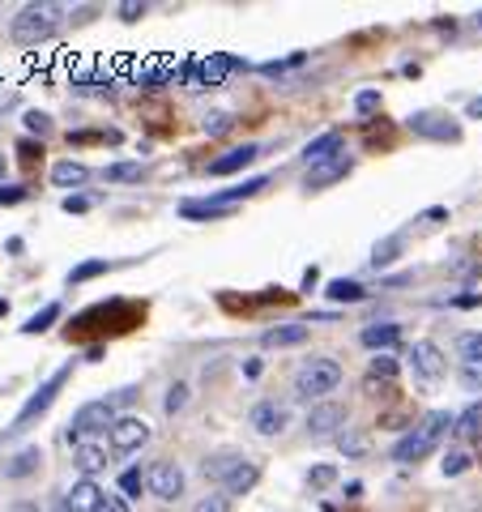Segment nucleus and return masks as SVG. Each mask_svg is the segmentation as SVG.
Returning a JSON list of instances; mask_svg holds the SVG:
<instances>
[{
    "label": "nucleus",
    "instance_id": "30",
    "mask_svg": "<svg viewBox=\"0 0 482 512\" xmlns=\"http://www.w3.org/2000/svg\"><path fill=\"white\" fill-rule=\"evenodd\" d=\"M107 179H112V184H133V179H141V162H112V167H107Z\"/></svg>",
    "mask_w": 482,
    "mask_h": 512
},
{
    "label": "nucleus",
    "instance_id": "33",
    "mask_svg": "<svg viewBox=\"0 0 482 512\" xmlns=\"http://www.w3.org/2000/svg\"><path fill=\"white\" fill-rule=\"evenodd\" d=\"M367 376H376V380H388V384H393V380H397V359L376 355V359H371V372H367Z\"/></svg>",
    "mask_w": 482,
    "mask_h": 512
},
{
    "label": "nucleus",
    "instance_id": "17",
    "mask_svg": "<svg viewBox=\"0 0 482 512\" xmlns=\"http://www.w3.org/2000/svg\"><path fill=\"white\" fill-rule=\"evenodd\" d=\"M73 466H78L81 478H95V474L107 470V449H103V444H95V440H86V444H78V449H73Z\"/></svg>",
    "mask_w": 482,
    "mask_h": 512
},
{
    "label": "nucleus",
    "instance_id": "37",
    "mask_svg": "<svg viewBox=\"0 0 482 512\" xmlns=\"http://www.w3.org/2000/svg\"><path fill=\"white\" fill-rule=\"evenodd\" d=\"M303 52H295V56H287V60H270V64H261V73H287V69H295V64H303Z\"/></svg>",
    "mask_w": 482,
    "mask_h": 512
},
{
    "label": "nucleus",
    "instance_id": "41",
    "mask_svg": "<svg viewBox=\"0 0 482 512\" xmlns=\"http://www.w3.org/2000/svg\"><path fill=\"white\" fill-rule=\"evenodd\" d=\"M26 128H30V133H47V128H52V120L43 116V111H26Z\"/></svg>",
    "mask_w": 482,
    "mask_h": 512
},
{
    "label": "nucleus",
    "instance_id": "14",
    "mask_svg": "<svg viewBox=\"0 0 482 512\" xmlns=\"http://www.w3.org/2000/svg\"><path fill=\"white\" fill-rule=\"evenodd\" d=\"M410 363H414V376H423V380H440L444 376V355L436 342H414L410 346Z\"/></svg>",
    "mask_w": 482,
    "mask_h": 512
},
{
    "label": "nucleus",
    "instance_id": "43",
    "mask_svg": "<svg viewBox=\"0 0 482 512\" xmlns=\"http://www.w3.org/2000/svg\"><path fill=\"white\" fill-rule=\"evenodd\" d=\"M98 512H129V500H124V495H103Z\"/></svg>",
    "mask_w": 482,
    "mask_h": 512
},
{
    "label": "nucleus",
    "instance_id": "19",
    "mask_svg": "<svg viewBox=\"0 0 482 512\" xmlns=\"http://www.w3.org/2000/svg\"><path fill=\"white\" fill-rule=\"evenodd\" d=\"M39 466H43V449L39 444H26V449H18L4 461V478H30Z\"/></svg>",
    "mask_w": 482,
    "mask_h": 512
},
{
    "label": "nucleus",
    "instance_id": "20",
    "mask_svg": "<svg viewBox=\"0 0 482 512\" xmlns=\"http://www.w3.org/2000/svg\"><path fill=\"white\" fill-rule=\"evenodd\" d=\"M270 184V176H252V179H244V184H235V188H222V193H210V205H235V201H244V197H256L261 188Z\"/></svg>",
    "mask_w": 482,
    "mask_h": 512
},
{
    "label": "nucleus",
    "instance_id": "46",
    "mask_svg": "<svg viewBox=\"0 0 482 512\" xmlns=\"http://www.w3.org/2000/svg\"><path fill=\"white\" fill-rule=\"evenodd\" d=\"M90 210V197H64V214H86Z\"/></svg>",
    "mask_w": 482,
    "mask_h": 512
},
{
    "label": "nucleus",
    "instance_id": "18",
    "mask_svg": "<svg viewBox=\"0 0 482 512\" xmlns=\"http://www.w3.org/2000/svg\"><path fill=\"white\" fill-rule=\"evenodd\" d=\"M342 154V133L333 128V133H320L316 141H308L303 145V162L308 167H320V162H328V158H337Z\"/></svg>",
    "mask_w": 482,
    "mask_h": 512
},
{
    "label": "nucleus",
    "instance_id": "21",
    "mask_svg": "<svg viewBox=\"0 0 482 512\" xmlns=\"http://www.w3.org/2000/svg\"><path fill=\"white\" fill-rule=\"evenodd\" d=\"M244 461H248L244 453H213V457H205L201 474H205V478H213V483H227V478H231V474L239 470Z\"/></svg>",
    "mask_w": 482,
    "mask_h": 512
},
{
    "label": "nucleus",
    "instance_id": "38",
    "mask_svg": "<svg viewBox=\"0 0 482 512\" xmlns=\"http://www.w3.org/2000/svg\"><path fill=\"white\" fill-rule=\"evenodd\" d=\"M26 197H30V188H18V184L4 188V184H0V205H21Z\"/></svg>",
    "mask_w": 482,
    "mask_h": 512
},
{
    "label": "nucleus",
    "instance_id": "8",
    "mask_svg": "<svg viewBox=\"0 0 482 512\" xmlns=\"http://www.w3.org/2000/svg\"><path fill=\"white\" fill-rule=\"evenodd\" d=\"M248 427H252L256 435L273 440V435H282V432L290 427V410H287V406H278V401H261V406H252Z\"/></svg>",
    "mask_w": 482,
    "mask_h": 512
},
{
    "label": "nucleus",
    "instance_id": "22",
    "mask_svg": "<svg viewBox=\"0 0 482 512\" xmlns=\"http://www.w3.org/2000/svg\"><path fill=\"white\" fill-rule=\"evenodd\" d=\"M86 179H90L86 162H73V158H64V162H56V167H52V184H56V188H81Z\"/></svg>",
    "mask_w": 482,
    "mask_h": 512
},
{
    "label": "nucleus",
    "instance_id": "24",
    "mask_svg": "<svg viewBox=\"0 0 482 512\" xmlns=\"http://www.w3.org/2000/svg\"><path fill=\"white\" fill-rule=\"evenodd\" d=\"M453 432L461 435V440H478L482 435V401H474L470 410H461L453 418Z\"/></svg>",
    "mask_w": 482,
    "mask_h": 512
},
{
    "label": "nucleus",
    "instance_id": "15",
    "mask_svg": "<svg viewBox=\"0 0 482 512\" xmlns=\"http://www.w3.org/2000/svg\"><path fill=\"white\" fill-rule=\"evenodd\" d=\"M98 504H103V487L95 478H78L64 495V512H98Z\"/></svg>",
    "mask_w": 482,
    "mask_h": 512
},
{
    "label": "nucleus",
    "instance_id": "31",
    "mask_svg": "<svg viewBox=\"0 0 482 512\" xmlns=\"http://www.w3.org/2000/svg\"><path fill=\"white\" fill-rule=\"evenodd\" d=\"M193 512H231V495H227V491L201 495V500L193 504Z\"/></svg>",
    "mask_w": 482,
    "mask_h": 512
},
{
    "label": "nucleus",
    "instance_id": "39",
    "mask_svg": "<svg viewBox=\"0 0 482 512\" xmlns=\"http://www.w3.org/2000/svg\"><path fill=\"white\" fill-rule=\"evenodd\" d=\"M393 252H397V239H385V244H376V252H371V265L380 269V265H388L393 260Z\"/></svg>",
    "mask_w": 482,
    "mask_h": 512
},
{
    "label": "nucleus",
    "instance_id": "32",
    "mask_svg": "<svg viewBox=\"0 0 482 512\" xmlns=\"http://www.w3.org/2000/svg\"><path fill=\"white\" fill-rule=\"evenodd\" d=\"M141 487H145V474H141V470H124V474H120V491H124V500H137Z\"/></svg>",
    "mask_w": 482,
    "mask_h": 512
},
{
    "label": "nucleus",
    "instance_id": "52",
    "mask_svg": "<svg viewBox=\"0 0 482 512\" xmlns=\"http://www.w3.org/2000/svg\"><path fill=\"white\" fill-rule=\"evenodd\" d=\"M474 26H478V30H482V13H478V18H474Z\"/></svg>",
    "mask_w": 482,
    "mask_h": 512
},
{
    "label": "nucleus",
    "instance_id": "36",
    "mask_svg": "<svg viewBox=\"0 0 482 512\" xmlns=\"http://www.w3.org/2000/svg\"><path fill=\"white\" fill-rule=\"evenodd\" d=\"M354 111H359V116H371V111H380V90H363V95L354 99Z\"/></svg>",
    "mask_w": 482,
    "mask_h": 512
},
{
    "label": "nucleus",
    "instance_id": "45",
    "mask_svg": "<svg viewBox=\"0 0 482 512\" xmlns=\"http://www.w3.org/2000/svg\"><path fill=\"white\" fill-rule=\"evenodd\" d=\"M120 18H124V21L145 18V4H137V0H129V4H120Z\"/></svg>",
    "mask_w": 482,
    "mask_h": 512
},
{
    "label": "nucleus",
    "instance_id": "42",
    "mask_svg": "<svg viewBox=\"0 0 482 512\" xmlns=\"http://www.w3.org/2000/svg\"><path fill=\"white\" fill-rule=\"evenodd\" d=\"M337 444H342V453H350V457H359V453L367 449V440H363V435H342Z\"/></svg>",
    "mask_w": 482,
    "mask_h": 512
},
{
    "label": "nucleus",
    "instance_id": "40",
    "mask_svg": "<svg viewBox=\"0 0 482 512\" xmlns=\"http://www.w3.org/2000/svg\"><path fill=\"white\" fill-rule=\"evenodd\" d=\"M461 380L470 389H482V363H461Z\"/></svg>",
    "mask_w": 482,
    "mask_h": 512
},
{
    "label": "nucleus",
    "instance_id": "29",
    "mask_svg": "<svg viewBox=\"0 0 482 512\" xmlns=\"http://www.w3.org/2000/svg\"><path fill=\"white\" fill-rule=\"evenodd\" d=\"M107 269H112V260H86V265H78V269L69 274V282H73V286H81V282H90V277L107 274Z\"/></svg>",
    "mask_w": 482,
    "mask_h": 512
},
{
    "label": "nucleus",
    "instance_id": "4",
    "mask_svg": "<svg viewBox=\"0 0 482 512\" xmlns=\"http://www.w3.org/2000/svg\"><path fill=\"white\" fill-rule=\"evenodd\" d=\"M69 376H73V363H64L60 372L47 376V380L39 384V393H35V397H26V406L18 410V418H13V427H4V432H9V435H13V432H26V427H30L35 418H43V414L52 410V401H56V393L64 389V380H69Z\"/></svg>",
    "mask_w": 482,
    "mask_h": 512
},
{
    "label": "nucleus",
    "instance_id": "27",
    "mask_svg": "<svg viewBox=\"0 0 482 512\" xmlns=\"http://www.w3.org/2000/svg\"><path fill=\"white\" fill-rule=\"evenodd\" d=\"M52 320H60V303H47L43 312H35L21 325V334H43V329H52Z\"/></svg>",
    "mask_w": 482,
    "mask_h": 512
},
{
    "label": "nucleus",
    "instance_id": "47",
    "mask_svg": "<svg viewBox=\"0 0 482 512\" xmlns=\"http://www.w3.org/2000/svg\"><path fill=\"white\" fill-rule=\"evenodd\" d=\"M18 154L26 158V162H35V158L43 154V141H39V145H35V141H18Z\"/></svg>",
    "mask_w": 482,
    "mask_h": 512
},
{
    "label": "nucleus",
    "instance_id": "16",
    "mask_svg": "<svg viewBox=\"0 0 482 512\" xmlns=\"http://www.w3.org/2000/svg\"><path fill=\"white\" fill-rule=\"evenodd\" d=\"M367 351H393L397 342H402V329L393 325V320H376V325H363V334H359Z\"/></svg>",
    "mask_w": 482,
    "mask_h": 512
},
{
    "label": "nucleus",
    "instance_id": "2",
    "mask_svg": "<svg viewBox=\"0 0 482 512\" xmlns=\"http://www.w3.org/2000/svg\"><path fill=\"white\" fill-rule=\"evenodd\" d=\"M448 427H453V418H448L444 410H431L423 423L414 427V432L402 435V440L393 444V461H402V466H410V461H423V457L431 453L436 444H440V435L448 432Z\"/></svg>",
    "mask_w": 482,
    "mask_h": 512
},
{
    "label": "nucleus",
    "instance_id": "34",
    "mask_svg": "<svg viewBox=\"0 0 482 512\" xmlns=\"http://www.w3.org/2000/svg\"><path fill=\"white\" fill-rule=\"evenodd\" d=\"M184 406H188V384H171V389H167V401H162V410L179 414Z\"/></svg>",
    "mask_w": 482,
    "mask_h": 512
},
{
    "label": "nucleus",
    "instance_id": "51",
    "mask_svg": "<svg viewBox=\"0 0 482 512\" xmlns=\"http://www.w3.org/2000/svg\"><path fill=\"white\" fill-rule=\"evenodd\" d=\"M0 184H4V154H0Z\"/></svg>",
    "mask_w": 482,
    "mask_h": 512
},
{
    "label": "nucleus",
    "instance_id": "48",
    "mask_svg": "<svg viewBox=\"0 0 482 512\" xmlns=\"http://www.w3.org/2000/svg\"><path fill=\"white\" fill-rule=\"evenodd\" d=\"M231 128V116H210L205 120V133H227Z\"/></svg>",
    "mask_w": 482,
    "mask_h": 512
},
{
    "label": "nucleus",
    "instance_id": "7",
    "mask_svg": "<svg viewBox=\"0 0 482 512\" xmlns=\"http://www.w3.org/2000/svg\"><path fill=\"white\" fill-rule=\"evenodd\" d=\"M107 435H112V449H116V453H137V449L150 444V423H145L141 414H120Z\"/></svg>",
    "mask_w": 482,
    "mask_h": 512
},
{
    "label": "nucleus",
    "instance_id": "28",
    "mask_svg": "<svg viewBox=\"0 0 482 512\" xmlns=\"http://www.w3.org/2000/svg\"><path fill=\"white\" fill-rule=\"evenodd\" d=\"M457 355H461V363H482V334L457 337Z\"/></svg>",
    "mask_w": 482,
    "mask_h": 512
},
{
    "label": "nucleus",
    "instance_id": "26",
    "mask_svg": "<svg viewBox=\"0 0 482 512\" xmlns=\"http://www.w3.org/2000/svg\"><path fill=\"white\" fill-rule=\"evenodd\" d=\"M328 299H333V303H359V299L367 295L363 286H359V282H354V277H333V282H328V291H325Z\"/></svg>",
    "mask_w": 482,
    "mask_h": 512
},
{
    "label": "nucleus",
    "instance_id": "12",
    "mask_svg": "<svg viewBox=\"0 0 482 512\" xmlns=\"http://www.w3.org/2000/svg\"><path fill=\"white\" fill-rule=\"evenodd\" d=\"M265 154L256 141H248V145H235V150H227L222 158H213L210 162V176H235V171H244V167H252L256 158Z\"/></svg>",
    "mask_w": 482,
    "mask_h": 512
},
{
    "label": "nucleus",
    "instance_id": "25",
    "mask_svg": "<svg viewBox=\"0 0 482 512\" xmlns=\"http://www.w3.org/2000/svg\"><path fill=\"white\" fill-rule=\"evenodd\" d=\"M308 342V325H278V329H265V346H299Z\"/></svg>",
    "mask_w": 482,
    "mask_h": 512
},
{
    "label": "nucleus",
    "instance_id": "44",
    "mask_svg": "<svg viewBox=\"0 0 482 512\" xmlns=\"http://www.w3.org/2000/svg\"><path fill=\"white\" fill-rule=\"evenodd\" d=\"M333 478H337V470H333V466H316V470H312V483H316V487H328Z\"/></svg>",
    "mask_w": 482,
    "mask_h": 512
},
{
    "label": "nucleus",
    "instance_id": "9",
    "mask_svg": "<svg viewBox=\"0 0 482 512\" xmlns=\"http://www.w3.org/2000/svg\"><path fill=\"white\" fill-rule=\"evenodd\" d=\"M350 410L342 406V401H316L308 410V418H303V427H308V435H328L337 432V427H346Z\"/></svg>",
    "mask_w": 482,
    "mask_h": 512
},
{
    "label": "nucleus",
    "instance_id": "5",
    "mask_svg": "<svg viewBox=\"0 0 482 512\" xmlns=\"http://www.w3.org/2000/svg\"><path fill=\"white\" fill-rule=\"evenodd\" d=\"M120 414H116V401H86L73 418H69V444H86L90 435L98 432H112V423H116Z\"/></svg>",
    "mask_w": 482,
    "mask_h": 512
},
{
    "label": "nucleus",
    "instance_id": "50",
    "mask_svg": "<svg viewBox=\"0 0 482 512\" xmlns=\"http://www.w3.org/2000/svg\"><path fill=\"white\" fill-rule=\"evenodd\" d=\"M465 116H470V120H482V95H478V99H470V107H465Z\"/></svg>",
    "mask_w": 482,
    "mask_h": 512
},
{
    "label": "nucleus",
    "instance_id": "6",
    "mask_svg": "<svg viewBox=\"0 0 482 512\" xmlns=\"http://www.w3.org/2000/svg\"><path fill=\"white\" fill-rule=\"evenodd\" d=\"M184 470L175 466V461H154L150 470H145V491L154 495V500H162V504H171V500H179L184 495Z\"/></svg>",
    "mask_w": 482,
    "mask_h": 512
},
{
    "label": "nucleus",
    "instance_id": "13",
    "mask_svg": "<svg viewBox=\"0 0 482 512\" xmlns=\"http://www.w3.org/2000/svg\"><path fill=\"white\" fill-rule=\"evenodd\" d=\"M410 133H419V137H431V141H457V137H461V128H457L453 120L431 116V111H419V116H410Z\"/></svg>",
    "mask_w": 482,
    "mask_h": 512
},
{
    "label": "nucleus",
    "instance_id": "10",
    "mask_svg": "<svg viewBox=\"0 0 482 512\" xmlns=\"http://www.w3.org/2000/svg\"><path fill=\"white\" fill-rule=\"evenodd\" d=\"M231 69H244V60L227 56V52H213V56H205V60H196L193 64V86L196 90H201V86H218Z\"/></svg>",
    "mask_w": 482,
    "mask_h": 512
},
{
    "label": "nucleus",
    "instance_id": "1",
    "mask_svg": "<svg viewBox=\"0 0 482 512\" xmlns=\"http://www.w3.org/2000/svg\"><path fill=\"white\" fill-rule=\"evenodd\" d=\"M60 18H64L60 4H47V0L43 4H26V9H18V18L9 21V39L18 47H39V43H47L60 30Z\"/></svg>",
    "mask_w": 482,
    "mask_h": 512
},
{
    "label": "nucleus",
    "instance_id": "49",
    "mask_svg": "<svg viewBox=\"0 0 482 512\" xmlns=\"http://www.w3.org/2000/svg\"><path fill=\"white\" fill-rule=\"evenodd\" d=\"M4 512H43L39 504H30V500H18V504H9Z\"/></svg>",
    "mask_w": 482,
    "mask_h": 512
},
{
    "label": "nucleus",
    "instance_id": "23",
    "mask_svg": "<svg viewBox=\"0 0 482 512\" xmlns=\"http://www.w3.org/2000/svg\"><path fill=\"white\" fill-rule=\"evenodd\" d=\"M256 478H261V466L248 457V461H244V466H239L227 483H222V487H227V495H248L252 487H256Z\"/></svg>",
    "mask_w": 482,
    "mask_h": 512
},
{
    "label": "nucleus",
    "instance_id": "35",
    "mask_svg": "<svg viewBox=\"0 0 482 512\" xmlns=\"http://www.w3.org/2000/svg\"><path fill=\"white\" fill-rule=\"evenodd\" d=\"M470 461H474V457L465 453V449H453V453L444 457V474H465L470 470Z\"/></svg>",
    "mask_w": 482,
    "mask_h": 512
},
{
    "label": "nucleus",
    "instance_id": "11",
    "mask_svg": "<svg viewBox=\"0 0 482 512\" xmlns=\"http://www.w3.org/2000/svg\"><path fill=\"white\" fill-rule=\"evenodd\" d=\"M350 171H354V158L337 154V158H328V162H320V167H308V179H303V188H308V193H320V188H328V184L346 179Z\"/></svg>",
    "mask_w": 482,
    "mask_h": 512
},
{
    "label": "nucleus",
    "instance_id": "3",
    "mask_svg": "<svg viewBox=\"0 0 482 512\" xmlns=\"http://www.w3.org/2000/svg\"><path fill=\"white\" fill-rule=\"evenodd\" d=\"M342 384V363L337 359H308L295 372V397L299 401H325Z\"/></svg>",
    "mask_w": 482,
    "mask_h": 512
}]
</instances>
